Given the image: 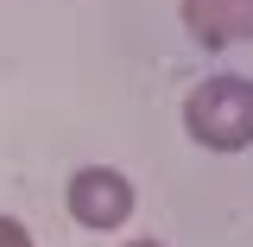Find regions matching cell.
I'll list each match as a JSON object with an SVG mask.
<instances>
[{"mask_svg": "<svg viewBox=\"0 0 253 247\" xmlns=\"http://www.w3.org/2000/svg\"><path fill=\"white\" fill-rule=\"evenodd\" d=\"M190 133L203 146H247L253 140V83L215 76L190 95Z\"/></svg>", "mask_w": 253, "mask_h": 247, "instance_id": "1", "label": "cell"}, {"mask_svg": "<svg viewBox=\"0 0 253 247\" xmlns=\"http://www.w3.org/2000/svg\"><path fill=\"white\" fill-rule=\"evenodd\" d=\"M70 209H76V222H89V228H114V222H126V209H133V190H126V178H114V171H76Z\"/></svg>", "mask_w": 253, "mask_h": 247, "instance_id": "2", "label": "cell"}]
</instances>
